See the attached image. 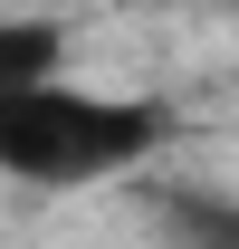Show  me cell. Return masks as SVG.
<instances>
[{
    "mask_svg": "<svg viewBox=\"0 0 239 249\" xmlns=\"http://www.w3.org/2000/svg\"><path fill=\"white\" fill-rule=\"evenodd\" d=\"M153 144H163L153 106H115L86 87H38L19 106H0V173H19V182H96Z\"/></svg>",
    "mask_w": 239,
    "mask_h": 249,
    "instance_id": "obj_1",
    "label": "cell"
},
{
    "mask_svg": "<svg viewBox=\"0 0 239 249\" xmlns=\"http://www.w3.org/2000/svg\"><path fill=\"white\" fill-rule=\"evenodd\" d=\"M58 58H67V38L48 29V19H0V106L58 87Z\"/></svg>",
    "mask_w": 239,
    "mask_h": 249,
    "instance_id": "obj_2",
    "label": "cell"
}]
</instances>
